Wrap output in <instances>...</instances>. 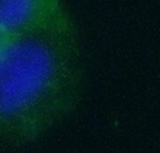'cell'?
I'll use <instances>...</instances> for the list:
<instances>
[{"label":"cell","mask_w":160,"mask_h":153,"mask_svg":"<svg viewBox=\"0 0 160 153\" xmlns=\"http://www.w3.org/2000/svg\"><path fill=\"white\" fill-rule=\"evenodd\" d=\"M82 56L70 16L11 37L0 53V139L27 143L78 104Z\"/></svg>","instance_id":"cell-1"},{"label":"cell","mask_w":160,"mask_h":153,"mask_svg":"<svg viewBox=\"0 0 160 153\" xmlns=\"http://www.w3.org/2000/svg\"><path fill=\"white\" fill-rule=\"evenodd\" d=\"M62 0H0V30L14 37L68 17Z\"/></svg>","instance_id":"cell-2"},{"label":"cell","mask_w":160,"mask_h":153,"mask_svg":"<svg viewBox=\"0 0 160 153\" xmlns=\"http://www.w3.org/2000/svg\"><path fill=\"white\" fill-rule=\"evenodd\" d=\"M10 39H11V35H8V34H6L4 31L0 30V53L4 51V48L7 47Z\"/></svg>","instance_id":"cell-3"}]
</instances>
